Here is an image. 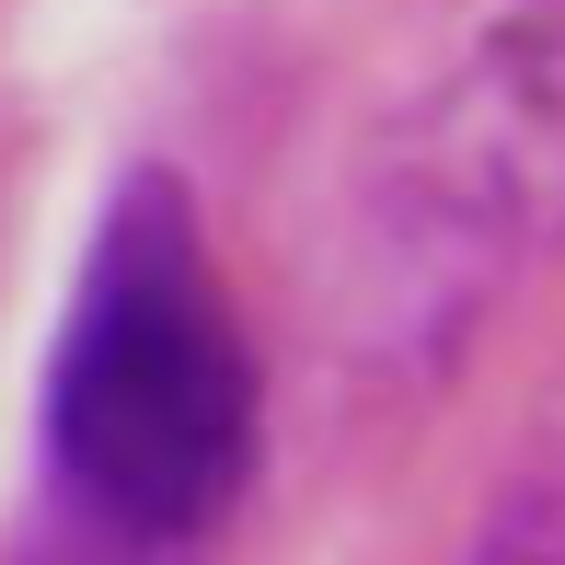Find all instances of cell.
<instances>
[{
  "mask_svg": "<svg viewBox=\"0 0 565 565\" xmlns=\"http://www.w3.org/2000/svg\"><path fill=\"white\" fill-rule=\"evenodd\" d=\"M46 450L139 543L209 531L254 473V347L173 173H127L82 243L46 358Z\"/></svg>",
  "mask_w": 565,
  "mask_h": 565,
  "instance_id": "6da1fadb",
  "label": "cell"
},
{
  "mask_svg": "<svg viewBox=\"0 0 565 565\" xmlns=\"http://www.w3.org/2000/svg\"><path fill=\"white\" fill-rule=\"evenodd\" d=\"M370 300L404 347H439L531 254L565 243V23H497L416 93L358 185Z\"/></svg>",
  "mask_w": 565,
  "mask_h": 565,
  "instance_id": "7a4b0ae2",
  "label": "cell"
}]
</instances>
